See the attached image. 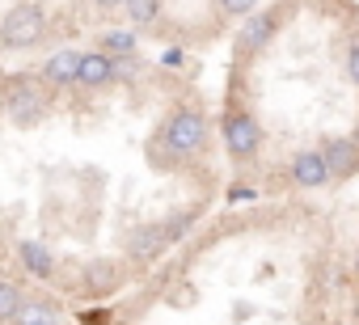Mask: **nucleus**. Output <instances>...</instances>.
Instances as JSON below:
<instances>
[{
    "instance_id": "6",
    "label": "nucleus",
    "mask_w": 359,
    "mask_h": 325,
    "mask_svg": "<svg viewBox=\"0 0 359 325\" xmlns=\"http://www.w3.org/2000/svg\"><path fill=\"white\" fill-rule=\"evenodd\" d=\"M60 317H47V312H34V308H13L0 300V325H55Z\"/></svg>"
},
{
    "instance_id": "5",
    "label": "nucleus",
    "mask_w": 359,
    "mask_h": 325,
    "mask_svg": "<svg viewBox=\"0 0 359 325\" xmlns=\"http://www.w3.org/2000/svg\"><path fill=\"white\" fill-rule=\"evenodd\" d=\"M266 5V0H131V39L169 55H208Z\"/></svg>"
},
{
    "instance_id": "1",
    "label": "nucleus",
    "mask_w": 359,
    "mask_h": 325,
    "mask_svg": "<svg viewBox=\"0 0 359 325\" xmlns=\"http://www.w3.org/2000/svg\"><path fill=\"white\" fill-rule=\"evenodd\" d=\"M229 203L216 97L114 39L0 68V300L89 317Z\"/></svg>"
},
{
    "instance_id": "4",
    "label": "nucleus",
    "mask_w": 359,
    "mask_h": 325,
    "mask_svg": "<svg viewBox=\"0 0 359 325\" xmlns=\"http://www.w3.org/2000/svg\"><path fill=\"white\" fill-rule=\"evenodd\" d=\"M131 39V0H0V68Z\"/></svg>"
},
{
    "instance_id": "2",
    "label": "nucleus",
    "mask_w": 359,
    "mask_h": 325,
    "mask_svg": "<svg viewBox=\"0 0 359 325\" xmlns=\"http://www.w3.org/2000/svg\"><path fill=\"white\" fill-rule=\"evenodd\" d=\"M216 131L229 199L330 195L359 174L355 0H266L229 39Z\"/></svg>"
},
{
    "instance_id": "3",
    "label": "nucleus",
    "mask_w": 359,
    "mask_h": 325,
    "mask_svg": "<svg viewBox=\"0 0 359 325\" xmlns=\"http://www.w3.org/2000/svg\"><path fill=\"white\" fill-rule=\"evenodd\" d=\"M89 325H355L359 245L330 195L229 199Z\"/></svg>"
}]
</instances>
